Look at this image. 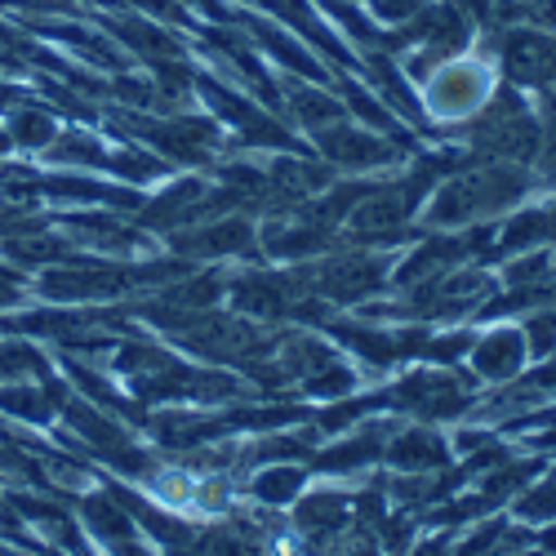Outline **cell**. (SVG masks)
<instances>
[{
	"instance_id": "19",
	"label": "cell",
	"mask_w": 556,
	"mask_h": 556,
	"mask_svg": "<svg viewBox=\"0 0 556 556\" xmlns=\"http://www.w3.org/2000/svg\"><path fill=\"white\" fill-rule=\"evenodd\" d=\"M539 169H543V178H547V182H556V143H552V148L543 152V161H539Z\"/></svg>"
},
{
	"instance_id": "6",
	"label": "cell",
	"mask_w": 556,
	"mask_h": 556,
	"mask_svg": "<svg viewBox=\"0 0 556 556\" xmlns=\"http://www.w3.org/2000/svg\"><path fill=\"white\" fill-rule=\"evenodd\" d=\"M383 281V263L375 258H339L326 267V276H320V290L334 294V299H361L369 290H379Z\"/></svg>"
},
{
	"instance_id": "18",
	"label": "cell",
	"mask_w": 556,
	"mask_h": 556,
	"mask_svg": "<svg viewBox=\"0 0 556 556\" xmlns=\"http://www.w3.org/2000/svg\"><path fill=\"white\" fill-rule=\"evenodd\" d=\"M205 556H245L241 539H231V534H210L205 539Z\"/></svg>"
},
{
	"instance_id": "20",
	"label": "cell",
	"mask_w": 556,
	"mask_h": 556,
	"mask_svg": "<svg viewBox=\"0 0 556 556\" xmlns=\"http://www.w3.org/2000/svg\"><path fill=\"white\" fill-rule=\"evenodd\" d=\"M539 543H543V552H552V556H556V526H547V530H543V539H539Z\"/></svg>"
},
{
	"instance_id": "15",
	"label": "cell",
	"mask_w": 556,
	"mask_h": 556,
	"mask_svg": "<svg viewBox=\"0 0 556 556\" xmlns=\"http://www.w3.org/2000/svg\"><path fill=\"white\" fill-rule=\"evenodd\" d=\"M517 517H521V521H556V481L534 485V490L517 503Z\"/></svg>"
},
{
	"instance_id": "5",
	"label": "cell",
	"mask_w": 556,
	"mask_h": 556,
	"mask_svg": "<svg viewBox=\"0 0 556 556\" xmlns=\"http://www.w3.org/2000/svg\"><path fill=\"white\" fill-rule=\"evenodd\" d=\"M401 405L428 414V419H441V414H458L463 405H468V392H463V383H454L445 375H419V379H409L401 388Z\"/></svg>"
},
{
	"instance_id": "10",
	"label": "cell",
	"mask_w": 556,
	"mask_h": 556,
	"mask_svg": "<svg viewBox=\"0 0 556 556\" xmlns=\"http://www.w3.org/2000/svg\"><path fill=\"white\" fill-rule=\"evenodd\" d=\"M343 521H348L343 494H312V498H303V507H299V530H303L307 539H330V534L343 530Z\"/></svg>"
},
{
	"instance_id": "17",
	"label": "cell",
	"mask_w": 556,
	"mask_h": 556,
	"mask_svg": "<svg viewBox=\"0 0 556 556\" xmlns=\"http://www.w3.org/2000/svg\"><path fill=\"white\" fill-rule=\"evenodd\" d=\"M18 138H23V143H45V138H50V121H45V116H23L18 121Z\"/></svg>"
},
{
	"instance_id": "2",
	"label": "cell",
	"mask_w": 556,
	"mask_h": 556,
	"mask_svg": "<svg viewBox=\"0 0 556 556\" xmlns=\"http://www.w3.org/2000/svg\"><path fill=\"white\" fill-rule=\"evenodd\" d=\"M432 108L441 112V116H468V112H477L481 108V99H485V72L481 67H445L437 80H432Z\"/></svg>"
},
{
	"instance_id": "4",
	"label": "cell",
	"mask_w": 556,
	"mask_h": 556,
	"mask_svg": "<svg viewBox=\"0 0 556 556\" xmlns=\"http://www.w3.org/2000/svg\"><path fill=\"white\" fill-rule=\"evenodd\" d=\"M507 72L530 85H547L556 80V40L534 36V31H517L507 40Z\"/></svg>"
},
{
	"instance_id": "14",
	"label": "cell",
	"mask_w": 556,
	"mask_h": 556,
	"mask_svg": "<svg viewBox=\"0 0 556 556\" xmlns=\"http://www.w3.org/2000/svg\"><path fill=\"white\" fill-rule=\"evenodd\" d=\"M379 454V437H356V441H348V445H339V450H330L326 454V463L320 468H356V463H369Z\"/></svg>"
},
{
	"instance_id": "3",
	"label": "cell",
	"mask_w": 556,
	"mask_h": 556,
	"mask_svg": "<svg viewBox=\"0 0 556 556\" xmlns=\"http://www.w3.org/2000/svg\"><path fill=\"white\" fill-rule=\"evenodd\" d=\"M477 214H490L485 210V188H481V174H463V178H450L445 188L432 197V223L437 227H458Z\"/></svg>"
},
{
	"instance_id": "8",
	"label": "cell",
	"mask_w": 556,
	"mask_h": 556,
	"mask_svg": "<svg viewBox=\"0 0 556 556\" xmlns=\"http://www.w3.org/2000/svg\"><path fill=\"white\" fill-rule=\"evenodd\" d=\"M388 458L396 463V468H405V472H441L445 468V445L428 428H409L405 437L392 441Z\"/></svg>"
},
{
	"instance_id": "21",
	"label": "cell",
	"mask_w": 556,
	"mask_h": 556,
	"mask_svg": "<svg viewBox=\"0 0 556 556\" xmlns=\"http://www.w3.org/2000/svg\"><path fill=\"white\" fill-rule=\"evenodd\" d=\"M121 556H143V552H134V547H121Z\"/></svg>"
},
{
	"instance_id": "7",
	"label": "cell",
	"mask_w": 556,
	"mask_h": 556,
	"mask_svg": "<svg viewBox=\"0 0 556 556\" xmlns=\"http://www.w3.org/2000/svg\"><path fill=\"white\" fill-rule=\"evenodd\" d=\"M409 210H414V192H405V188L379 192L356 210V231L361 237H392V231L409 218Z\"/></svg>"
},
{
	"instance_id": "11",
	"label": "cell",
	"mask_w": 556,
	"mask_h": 556,
	"mask_svg": "<svg viewBox=\"0 0 556 556\" xmlns=\"http://www.w3.org/2000/svg\"><path fill=\"white\" fill-rule=\"evenodd\" d=\"M299 490H303L299 468H267L254 481V498H263V503H290V498H299Z\"/></svg>"
},
{
	"instance_id": "1",
	"label": "cell",
	"mask_w": 556,
	"mask_h": 556,
	"mask_svg": "<svg viewBox=\"0 0 556 556\" xmlns=\"http://www.w3.org/2000/svg\"><path fill=\"white\" fill-rule=\"evenodd\" d=\"M526 352H530L526 334H517V330H494V334H485L481 343H472V369H477L481 379H490V383H503V379L521 375Z\"/></svg>"
},
{
	"instance_id": "9",
	"label": "cell",
	"mask_w": 556,
	"mask_h": 556,
	"mask_svg": "<svg viewBox=\"0 0 556 556\" xmlns=\"http://www.w3.org/2000/svg\"><path fill=\"white\" fill-rule=\"evenodd\" d=\"M320 138H326V152H330V161H339V165H379V161H388V156H392V148H383L375 134H356V129H326Z\"/></svg>"
},
{
	"instance_id": "16",
	"label": "cell",
	"mask_w": 556,
	"mask_h": 556,
	"mask_svg": "<svg viewBox=\"0 0 556 556\" xmlns=\"http://www.w3.org/2000/svg\"><path fill=\"white\" fill-rule=\"evenodd\" d=\"M530 343L534 352H552L556 348V316H539L534 326H530Z\"/></svg>"
},
{
	"instance_id": "12",
	"label": "cell",
	"mask_w": 556,
	"mask_h": 556,
	"mask_svg": "<svg viewBox=\"0 0 556 556\" xmlns=\"http://www.w3.org/2000/svg\"><path fill=\"white\" fill-rule=\"evenodd\" d=\"M188 245H197L205 254H231V250H245L250 245V227L245 223H218V227L205 231V237L188 241Z\"/></svg>"
},
{
	"instance_id": "13",
	"label": "cell",
	"mask_w": 556,
	"mask_h": 556,
	"mask_svg": "<svg viewBox=\"0 0 556 556\" xmlns=\"http://www.w3.org/2000/svg\"><path fill=\"white\" fill-rule=\"evenodd\" d=\"M89 521H94V530L103 534V539H116V543H129V534H134V526H129V517L121 513V507H112V503H103V498H89Z\"/></svg>"
}]
</instances>
